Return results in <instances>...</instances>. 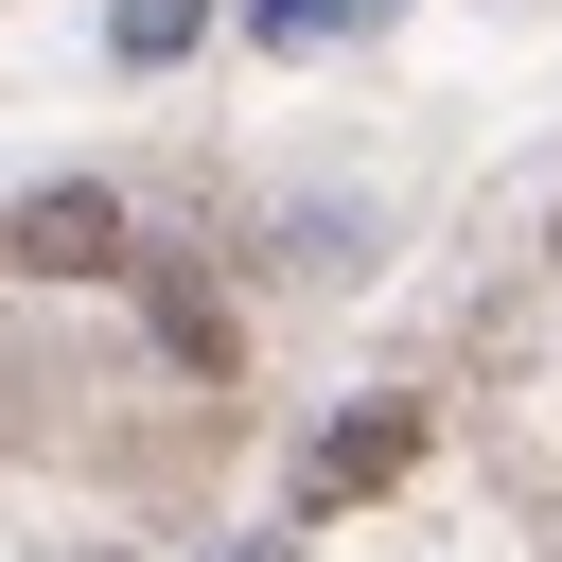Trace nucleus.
I'll return each instance as SVG.
<instances>
[{"label":"nucleus","mask_w":562,"mask_h":562,"mask_svg":"<svg viewBox=\"0 0 562 562\" xmlns=\"http://www.w3.org/2000/svg\"><path fill=\"white\" fill-rule=\"evenodd\" d=\"M386 18H404V0H263L281 53H316V35H386Z\"/></svg>","instance_id":"nucleus-5"},{"label":"nucleus","mask_w":562,"mask_h":562,"mask_svg":"<svg viewBox=\"0 0 562 562\" xmlns=\"http://www.w3.org/2000/svg\"><path fill=\"white\" fill-rule=\"evenodd\" d=\"M193 35H211V0H105V53L123 70H176Z\"/></svg>","instance_id":"nucleus-4"},{"label":"nucleus","mask_w":562,"mask_h":562,"mask_svg":"<svg viewBox=\"0 0 562 562\" xmlns=\"http://www.w3.org/2000/svg\"><path fill=\"white\" fill-rule=\"evenodd\" d=\"M228 562H299V527H246V544H228Z\"/></svg>","instance_id":"nucleus-6"},{"label":"nucleus","mask_w":562,"mask_h":562,"mask_svg":"<svg viewBox=\"0 0 562 562\" xmlns=\"http://www.w3.org/2000/svg\"><path fill=\"white\" fill-rule=\"evenodd\" d=\"M123 281H140V316H158V351H176L193 386H228V351H246V316H228V281H211L193 246H123Z\"/></svg>","instance_id":"nucleus-2"},{"label":"nucleus","mask_w":562,"mask_h":562,"mask_svg":"<svg viewBox=\"0 0 562 562\" xmlns=\"http://www.w3.org/2000/svg\"><path fill=\"white\" fill-rule=\"evenodd\" d=\"M404 474H422V404H351V422H316L299 509H369V492H404Z\"/></svg>","instance_id":"nucleus-3"},{"label":"nucleus","mask_w":562,"mask_h":562,"mask_svg":"<svg viewBox=\"0 0 562 562\" xmlns=\"http://www.w3.org/2000/svg\"><path fill=\"white\" fill-rule=\"evenodd\" d=\"M544 263H562V228H544Z\"/></svg>","instance_id":"nucleus-7"},{"label":"nucleus","mask_w":562,"mask_h":562,"mask_svg":"<svg viewBox=\"0 0 562 562\" xmlns=\"http://www.w3.org/2000/svg\"><path fill=\"white\" fill-rule=\"evenodd\" d=\"M123 246H140V228H123L105 176H35V193L0 211V263H18V281H123Z\"/></svg>","instance_id":"nucleus-1"}]
</instances>
